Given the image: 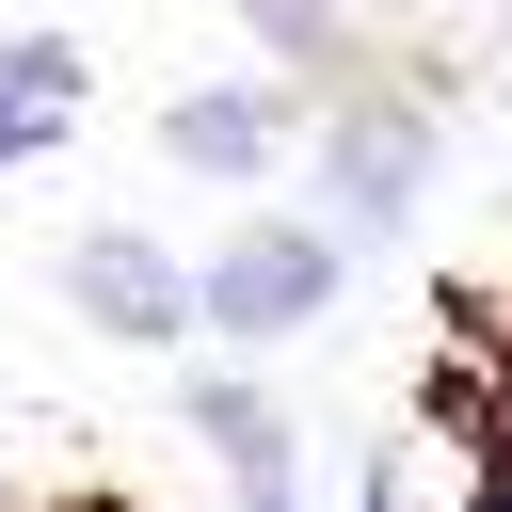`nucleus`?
<instances>
[{"label": "nucleus", "instance_id": "obj_1", "mask_svg": "<svg viewBox=\"0 0 512 512\" xmlns=\"http://www.w3.org/2000/svg\"><path fill=\"white\" fill-rule=\"evenodd\" d=\"M320 304H336V224H256V240L208 256V320L224 336H288Z\"/></svg>", "mask_w": 512, "mask_h": 512}, {"label": "nucleus", "instance_id": "obj_2", "mask_svg": "<svg viewBox=\"0 0 512 512\" xmlns=\"http://www.w3.org/2000/svg\"><path fill=\"white\" fill-rule=\"evenodd\" d=\"M208 288H176V256H144L128 224H96L80 240V320H112V336H176Z\"/></svg>", "mask_w": 512, "mask_h": 512}, {"label": "nucleus", "instance_id": "obj_3", "mask_svg": "<svg viewBox=\"0 0 512 512\" xmlns=\"http://www.w3.org/2000/svg\"><path fill=\"white\" fill-rule=\"evenodd\" d=\"M160 144H176L192 176H256V160H272V96H256V80H208V96L160 112Z\"/></svg>", "mask_w": 512, "mask_h": 512}, {"label": "nucleus", "instance_id": "obj_4", "mask_svg": "<svg viewBox=\"0 0 512 512\" xmlns=\"http://www.w3.org/2000/svg\"><path fill=\"white\" fill-rule=\"evenodd\" d=\"M64 112H80V48H64V32H16V48H0V176H16Z\"/></svg>", "mask_w": 512, "mask_h": 512}, {"label": "nucleus", "instance_id": "obj_5", "mask_svg": "<svg viewBox=\"0 0 512 512\" xmlns=\"http://www.w3.org/2000/svg\"><path fill=\"white\" fill-rule=\"evenodd\" d=\"M192 416H208V448H224L240 480H288V416H272V384H208Z\"/></svg>", "mask_w": 512, "mask_h": 512}, {"label": "nucleus", "instance_id": "obj_6", "mask_svg": "<svg viewBox=\"0 0 512 512\" xmlns=\"http://www.w3.org/2000/svg\"><path fill=\"white\" fill-rule=\"evenodd\" d=\"M336 176H352V208L384 224V208L416 192V144H400V128H352V160H336Z\"/></svg>", "mask_w": 512, "mask_h": 512}, {"label": "nucleus", "instance_id": "obj_7", "mask_svg": "<svg viewBox=\"0 0 512 512\" xmlns=\"http://www.w3.org/2000/svg\"><path fill=\"white\" fill-rule=\"evenodd\" d=\"M256 32L272 48H320V0H256Z\"/></svg>", "mask_w": 512, "mask_h": 512}]
</instances>
